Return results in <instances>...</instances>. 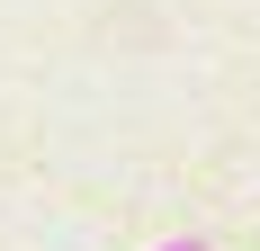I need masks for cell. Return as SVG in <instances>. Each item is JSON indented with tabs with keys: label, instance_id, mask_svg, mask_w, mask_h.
I'll list each match as a JSON object with an SVG mask.
<instances>
[{
	"label": "cell",
	"instance_id": "obj_1",
	"mask_svg": "<svg viewBox=\"0 0 260 251\" xmlns=\"http://www.w3.org/2000/svg\"><path fill=\"white\" fill-rule=\"evenodd\" d=\"M161 251H207V242H161Z\"/></svg>",
	"mask_w": 260,
	"mask_h": 251
}]
</instances>
